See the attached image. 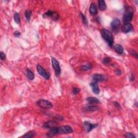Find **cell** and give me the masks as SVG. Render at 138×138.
Listing matches in <instances>:
<instances>
[{"label":"cell","instance_id":"1","mask_svg":"<svg viewBox=\"0 0 138 138\" xmlns=\"http://www.w3.org/2000/svg\"><path fill=\"white\" fill-rule=\"evenodd\" d=\"M101 34L102 38L110 47H113L114 44V37L112 32L106 29H102Z\"/></svg>","mask_w":138,"mask_h":138},{"label":"cell","instance_id":"2","mask_svg":"<svg viewBox=\"0 0 138 138\" xmlns=\"http://www.w3.org/2000/svg\"><path fill=\"white\" fill-rule=\"evenodd\" d=\"M134 15V11L131 7L126 6L125 7V11L123 16L124 24L128 23L132 20Z\"/></svg>","mask_w":138,"mask_h":138},{"label":"cell","instance_id":"3","mask_svg":"<svg viewBox=\"0 0 138 138\" xmlns=\"http://www.w3.org/2000/svg\"><path fill=\"white\" fill-rule=\"evenodd\" d=\"M51 63L54 69L55 76L57 77H59L61 74V68L60 66V64L59 62L54 57L51 58Z\"/></svg>","mask_w":138,"mask_h":138},{"label":"cell","instance_id":"4","mask_svg":"<svg viewBox=\"0 0 138 138\" xmlns=\"http://www.w3.org/2000/svg\"><path fill=\"white\" fill-rule=\"evenodd\" d=\"M37 105L42 109H49L53 107V105L50 101L45 99H40L37 102Z\"/></svg>","mask_w":138,"mask_h":138},{"label":"cell","instance_id":"5","mask_svg":"<svg viewBox=\"0 0 138 138\" xmlns=\"http://www.w3.org/2000/svg\"><path fill=\"white\" fill-rule=\"evenodd\" d=\"M43 18H50L55 21H57L59 19V15L57 12L49 10L43 15Z\"/></svg>","mask_w":138,"mask_h":138},{"label":"cell","instance_id":"6","mask_svg":"<svg viewBox=\"0 0 138 138\" xmlns=\"http://www.w3.org/2000/svg\"><path fill=\"white\" fill-rule=\"evenodd\" d=\"M37 70L38 73L42 77L44 78L45 79L48 80L50 78V74L49 72H47L45 69L43 68L41 65L38 64L37 65Z\"/></svg>","mask_w":138,"mask_h":138},{"label":"cell","instance_id":"7","mask_svg":"<svg viewBox=\"0 0 138 138\" xmlns=\"http://www.w3.org/2000/svg\"><path fill=\"white\" fill-rule=\"evenodd\" d=\"M58 131L59 134H68L73 132V129L71 126L69 125L65 126H62L58 127Z\"/></svg>","mask_w":138,"mask_h":138},{"label":"cell","instance_id":"8","mask_svg":"<svg viewBox=\"0 0 138 138\" xmlns=\"http://www.w3.org/2000/svg\"><path fill=\"white\" fill-rule=\"evenodd\" d=\"M83 125L86 132L87 133H90L93 128H96L98 126V124H93L92 123H90L89 122H87V121H85V122H84Z\"/></svg>","mask_w":138,"mask_h":138},{"label":"cell","instance_id":"9","mask_svg":"<svg viewBox=\"0 0 138 138\" xmlns=\"http://www.w3.org/2000/svg\"><path fill=\"white\" fill-rule=\"evenodd\" d=\"M120 25H121L120 20L118 18L114 19L111 23V28L114 31H118L120 27Z\"/></svg>","mask_w":138,"mask_h":138},{"label":"cell","instance_id":"10","mask_svg":"<svg viewBox=\"0 0 138 138\" xmlns=\"http://www.w3.org/2000/svg\"><path fill=\"white\" fill-rule=\"evenodd\" d=\"M122 30L123 32L125 33H127L129 32H131L133 30V25L130 23L124 24V25L123 26Z\"/></svg>","mask_w":138,"mask_h":138},{"label":"cell","instance_id":"11","mask_svg":"<svg viewBox=\"0 0 138 138\" xmlns=\"http://www.w3.org/2000/svg\"><path fill=\"white\" fill-rule=\"evenodd\" d=\"M58 133H59L58 127L56 126L50 129L49 131L46 134V136L48 137H53L57 135Z\"/></svg>","mask_w":138,"mask_h":138},{"label":"cell","instance_id":"12","mask_svg":"<svg viewBox=\"0 0 138 138\" xmlns=\"http://www.w3.org/2000/svg\"><path fill=\"white\" fill-rule=\"evenodd\" d=\"M90 85L94 93L96 94H98L99 93V92H100V89L99 88V86L97 82L96 81L92 82L91 83H90Z\"/></svg>","mask_w":138,"mask_h":138},{"label":"cell","instance_id":"13","mask_svg":"<svg viewBox=\"0 0 138 138\" xmlns=\"http://www.w3.org/2000/svg\"><path fill=\"white\" fill-rule=\"evenodd\" d=\"M89 12L91 15L92 16H95L98 13V8L96 6V3H92L90 4L89 8Z\"/></svg>","mask_w":138,"mask_h":138},{"label":"cell","instance_id":"14","mask_svg":"<svg viewBox=\"0 0 138 138\" xmlns=\"http://www.w3.org/2000/svg\"><path fill=\"white\" fill-rule=\"evenodd\" d=\"M99 107L95 105H89L84 107L83 110L86 112H95L99 110Z\"/></svg>","mask_w":138,"mask_h":138},{"label":"cell","instance_id":"15","mask_svg":"<svg viewBox=\"0 0 138 138\" xmlns=\"http://www.w3.org/2000/svg\"><path fill=\"white\" fill-rule=\"evenodd\" d=\"M57 124V123L55 120H50L49 122H47L43 125V127L45 128L50 129L56 126V125Z\"/></svg>","mask_w":138,"mask_h":138},{"label":"cell","instance_id":"16","mask_svg":"<svg viewBox=\"0 0 138 138\" xmlns=\"http://www.w3.org/2000/svg\"><path fill=\"white\" fill-rule=\"evenodd\" d=\"M92 78L94 81L97 82V83L99 81H102L106 80L105 77L100 74H94L93 75Z\"/></svg>","mask_w":138,"mask_h":138},{"label":"cell","instance_id":"17","mask_svg":"<svg viewBox=\"0 0 138 138\" xmlns=\"http://www.w3.org/2000/svg\"><path fill=\"white\" fill-rule=\"evenodd\" d=\"M86 100L88 101V103L90 104L91 105H95V104H98L100 103V101L98 100V99L96 97H88L86 99Z\"/></svg>","mask_w":138,"mask_h":138},{"label":"cell","instance_id":"18","mask_svg":"<svg viewBox=\"0 0 138 138\" xmlns=\"http://www.w3.org/2000/svg\"><path fill=\"white\" fill-rule=\"evenodd\" d=\"M25 74L28 78V79H29L30 80H32L34 78V75L33 72L31 70H30L29 68H27L25 72Z\"/></svg>","mask_w":138,"mask_h":138},{"label":"cell","instance_id":"19","mask_svg":"<svg viewBox=\"0 0 138 138\" xmlns=\"http://www.w3.org/2000/svg\"><path fill=\"white\" fill-rule=\"evenodd\" d=\"M114 49L116 53L119 55H122L124 53V47L120 44H115L114 46Z\"/></svg>","mask_w":138,"mask_h":138},{"label":"cell","instance_id":"20","mask_svg":"<svg viewBox=\"0 0 138 138\" xmlns=\"http://www.w3.org/2000/svg\"><path fill=\"white\" fill-rule=\"evenodd\" d=\"M98 2L99 9L101 11H105L107 8V6L105 1H104V0H99Z\"/></svg>","mask_w":138,"mask_h":138},{"label":"cell","instance_id":"21","mask_svg":"<svg viewBox=\"0 0 138 138\" xmlns=\"http://www.w3.org/2000/svg\"><path fill=\"white\" fill-rule=\"evenodd\" d=\"M92 66H93V65H92V63H88L84 65H83V66H81L80 68H81V70L85 71H88V70H91V69L92 68Z\"/></svg>","mask_w":138,"mask_h":138},{"label":"cell","instance_id":"22","mask_svg":"<svg viewBox=\"0 0 138 138\" xmlns=\"http://www.w3.org/2000/svg\"><path fill=\"white\" fill-rule=\"evenodd\" d=\"M32 15V12L31 10H27L25 11L24 12V15L26 20L28 22H29L30 20H31V17Z\"/></svg>","mask_w":138,"mask_h":138},{"label":"cell","instance_id":"23","mask_svg":"<svg viewBox=\"0 0 138 138\" xmlns=\"http://www.w3.org/2000/svg\"><path fill=\"white\" fill-rule=\"evenodd\" d=\"M35 136V132L34 131H29L27 133H26L24 135L22 136L23 137H27V138H31Z\"/></svg>","mask_w":138,"mask_h":138},{"label":"cell","instance_id":"24","mask_svg":"<svg viewBox=\"0 0 138 138\" xmlns=\"http://www.w3.org/2000/svg\"><path fill=\"white\" fill-rule=\"evenodd\" d=\"M14 19L17 24H20L21 22V17L19 12H15L14 15Z\"/></svg>","mask_w":138,"mask_h":138},{"label":"cell","instance_id":"25","mask_svg":"<svg viewBox=\"0 0 138 138\" xmlns=\"http://www.w3.org/2000/svg\"><path fill=\"white\" fill-rule=\"evenodd\" d=\"M80 16L82 20V21H83V23H84V25L88 26V21L87 19H86V17L83 14L82 12H80Z\"/></svg>","mask_w":138,"mask_h":138},{"label":"cell","instance_id":"26","mask_svg":"<svg viewBox=\"0 0 138 138\" xmlns=\"http://www.w3.org/2000/svg\"><path fill=\"white\" fill-rule=\"evenodd\" d=\"M124 136L126 137H127V138H135L136 137L135 135L133 133H130V132L126 133L124 135Z\"/></svg>","mask_w":138,"mask_h":138},{"label":"cell","instance_id":"27","mask_svg":"<svg viewBox=\"0 0 138 138\" xmlns=\"http://www.w3.org/2000/svg\"><path fill=\"white\" fill-rule=\"evenodd\" d=\"M111 62V59L109 57H105L102 60V63L105 65L109 64Z\"/></svg>","mask_w":138,"mask_h":138},{"label":"cell","instance_id":"28","mask_svg":"<svg viewBox=\"0 0 138 138\" xmlns=\"http://www.w3.org/2000/svg\"><path fill=\"white\" fill-rule=\"evenodd\" d=\"M72 93L73 94L76 95L78 93H79L80 92V89L78 88H73L72 89Z\"/></svg>","mask_w":138,"mask_h":138},{"label":"cell","instance_id":"29","mask_svg":"<svg viewBox=\"0 0 138 138\" xmlns=\"http://www.w3.org/2000/svg\"><path fill=\"white\" fill-rule=\"evenodd\" d=\"M0 58L2 60H4L6 58V55L2 51L0 53Z\"/></svg>","mask_w":138,"mask_h":138},{"label":"cell","instance_id":"30","mask_svg":"<svg viewBox=\"0 0 138 138\" xmlns=\"http://www.w3.org/2000/svg\"><path fill=\"white\" fill-rule=\"evenodd\" d=\"M129 53H130L132 56H134V57H135L136 58H137V54L135 50H130V51H129Z\"/></svg>","mask_w":138,"mask_h":138},{"label":"cell","instance_id":"31","mask_svg":"<svg viewBox=\"0 0 138 138\" xmlns=\"http://www.w3.org/2000/svg\"><path fill=\"white\" fill-rule=\"evenodd\" d=\"M113 104L115 106V107L116 108V109H121V106L120 105V104L118 102H116V101H114L113 102Z\"/></svg>","mask_w":138,"mask_h":138},{"label":"cell","instance_id":"32","mask_svg":"<svg viewBox=\"0 0 138 138\" xmlns=\"http://www.w3.org/2000/svg\"><path fill=\"white\" fill-rule=\"evenodd\" d=\"M114 72H115V73L116 75L120 76V75H121L122 74V71L120 70V69H116Z\"/></svg>","mask_w":138,"mask_h":138},{"label":"cell","instance_id":"33","mask_svg":"<svg viewBox=\"0 0 138 138\" xmlns=\"http://www.w3.org/2000/svg\"><path fill=\"white\" fill-rule=\"evenodd\" d=\"M21 35V33L19 31H16L14 33V36L16 37H19Z\"/></svg>","mask_w":138,"mask_h":138},{"label":"cell","instance_id":"34","mask_svg":"<svg viewBox=\"0 0 138 138\" xmlns=\"http://www.w3.org/2000/svg\"><path fill=\"white\" fill-rule=\"evenodd\" d=\"M134 79H135V76H134V75H133V73H132L131 76L130 77V80L131 81H133L134 80Z\"/></svg>","mask_w":138,"mask_h":138}]
</instances>
